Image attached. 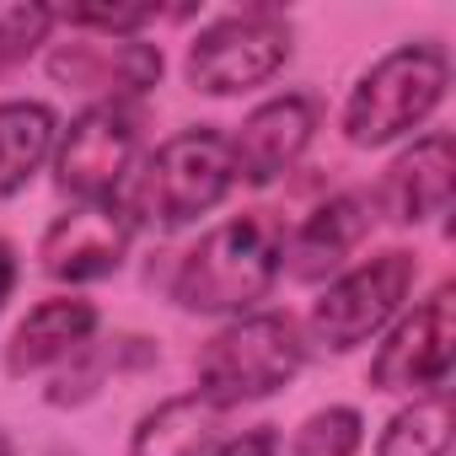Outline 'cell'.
Listing matches in <instances>:
<instances>
[{"mask_svg":"<svg viewBox=\"0 0 456 456\" xmlns=\"http://www.w3.org/2000/svg\"><path fill=\"white\" fill-rule=\"evenodd\" d=\"M280 258H285L280 225L269 215H237V220L215 225L209 237H199V248L183 253L172 274V301L204 317H225V312L248 317L274 290Z\"/></svg>","mask_w":456,"mask_h":456,"instance_id":"cell-1","label":"cell"},{"mask_svg":"<svg viewBox=\"0 0 456 456\" xmlns=\"http://www.w3.org/2000/svg\"><path fill=\"white\" fill-rule=\"evenodd\" d=\"M151 360H156V344H151V338H134V333L108 338V344H81V349L65 360V370L54 376L49 403H54V408H65V403H86V397H97V392L108 387V376L140 370V365H151Z\"/></svg>","mask_w":456,"mask_h":456,"instance_id":"cell-17","label":"cell"},{"mask_svg":"<svg viewBox=\"0 0 456 456\" xmlns=\"http://www.w3.org/2000/svg\"><path fill=\"white\" fill-rule=\"evenodd\" d=\"M129 232L134 225L124 220L118 204H76V209H65L49 225L44 242H38L44 274L65 280V285L108 280V274H118V264L129 253Z\"/></svg>","mask_w":456,"mask_h":456,"instance_id":"cell-11","label":"cell"},{"mask_svg":"<svg viewBox=\"0 0 456 456\" xmlns=\"http://www.w3.org/2000/svg\"><path fill=\"white\" fill-rule=\"evenodd\" d=\"M451 172H456V145L445 129L413 140L381 177V193H376V209H387L392 220L403 225H419L429 215H445L451 204Z\"/></svg>","mask_w":456,"mask_h":456,"instance_id":"cell-13","label":"cell"},{"mask_svg":"<svg viewBox=\"0 0 456 456\" xmlns=\"http://www.w3.org/2000/svg\"><path fill=\"white\" fill-rule=\"evenodd\" d=\"M12 285H17V258H12V248H6V242H0V306H6Z\"/></svg>","mask_w":456,"mask_h":456,"instance_id":"cell-23","label":"cell"},{"mask_svg":"<svg viewBox=\"0 0 456 456\" xmlns=\"http://www.w3.org/2000/svg\"><path fill=\"white\" fill-rule=\"evenodd\" d=\"M92 333H97V306L92 301H81V296L38 301L6 344V376H33L44 365H65L81 344H92Z\"/></svg>","mask_w":456,"mask_h":456,"instance_id":"cell-14","label":"cell"},{"mask_svg":"<svg viewBox=\"0 0 456 456\" xmlns=\"http://www.w3.org/2000/svg\"><path fill=\"white\" fill-rule=\"evenodd\" d=\"M60 22H70L76 33H97V38H140V28H151L156 22V12L151 6H65V12H54Z\"/></svg>","mask_w":456,"mask_h":456,"instance_id":"cell-21","label":"cell"},{"mask_svg":"<svg viewBox=\"0 0 456 456\" xmlns=\"http://www.w3.org/2000/svg\"><path fill=\"white\" fill-rule=\"evenodd\" d=\"M360 440H365V419L354 408H322L290 435L285 456H354Z\"/></svg>","mask_w":456,"mask_h":456,"instance_id":"cell-19","label":"cell"},{"mask_svg":"<svg viewBox=\"0 0 456 456\" xmlns=\"http://www.w3.org/2000/svg\"><path fill=\"white\" fill-rule=\"evenodd\" d=\"M237 172H232V145L220 129H183L172 140H161L140 172H129L118 209L134 225H188L199 215H209L225 193H232Z\"/></svg>","mask_w":456,"mask_h":456,"instance_id":"cell-2","label":"cell"},{"mask_svg":"<svg viewBox=\"0 0 456 456\" xmlns=\"http://www.w3.org/2000/svg\"><path fill=\"white\" fill-rule=\"evenodd\" d=\"M445 445H451V392L435 387L387 419L376 456H445Z\"/></svg>","mask_w":456,"mask_h":456,"instance_id":"cell-18","label":"cell"},{"mask_svg":"<svg viewBox=\"0 0 456 456\" xmlns=\"http://www.w3.org/2000/svg\"><path fill=\"white\" fill-rule=\"evenodd\" d=\"M445 86H451V60L435 38L397 44L354 81L344 102V140L360 151H376V145H392L397 134H413L440 108Z\"/></svg>","mask_w":456,"mask_h":456,"instance_id":"cell-3","label":"cell"},{"mask_svg":"<svg viewBox=\"0 0 456 456\" xmlns=\"http://www.w3.org/2000/svg\"><path fill=\"white\" fill-rule=\"evenodd\" d=\"M0 456H12V440H6V435H0Z\"/></svg>","mask_w":456,"mask_h":456,"instance_id":"cell-24","label":"cell"},{"mask_svg":"<svg viewBox=\"0 0 456 456\" xmlns=\"http://www.w3.org/2000/svg\"><path fill=\"white\" fill-rule=\"evenodd\" d=\"M301 365H306L301 328L280 312H248L199 349V387L193 392L225 413L237 403H258V397L280 392L285 381H296Z\"/></svg>","mask_w":456,"mask_h":456,"instance_id":"cell-4","label":"cell"},{"mask_svg":"<svg viewBox=\"0 0 456 456\" xmlns=\"http://www.w3.org/2000/svg\"><path fill=\"white\" fill-rule=\"evenodd\" d=\"M413 280H419V258L403 253V248H392V253H381V258H370V264L338 274V280L322 290V301L312 306L306 338H312L317 349H333V354L360 349L370 333H381V328L397 317V306L408 301Z\"/></svg>","mask_w":456,"mask_h":456,"instance_id":"cell-6","label":"cell"},{"mask_svg":"<svg viewBox=\"0 0 456 456\" xmlns=\"http://www.w3.org/2000/svg\"><path fill=\"white\" fill-rule=\"evenodd\" d=\"M215 429H220V408L199 392H177L134 424L129 456H204L215 445Z\"/></svg>","mask_w":456,"mask_h":456,"instance_id":"cell-15","label":"cell"},{"mask_svg":"<svg viewBox=\"0 0 456 456\" xmlns=\"http://www.w3.org/2000/svg\"><path fill=\"white\" fill-rule=\"evenodd\" d=\"M60 118L49 102H0V199H12L33 183V172L54 156Z\"/></svg>","mask_w":456,"mask_h":456,"instance_id":"cell-16","label":"cell"},{"mask_svg":"<svg viewBox=\"0 0 456 456\" xmlns=\"http://www.w3.org/2000/svg\"><path fill=\"white\" fill-rule=\"evenodd\" d=\"M54 6H12L0 17V76L17 70L38 44H49V28H54Z\"/></svg>","mask_w":456,"mask_h":456,"instance_id":"cell-20","label":"cell"},{"mask_svg":"<svg viewBox=\"0 0 456 456\" xmlns=\"http://www.w3.org/2000/svg\"><path fill=\"white\" fill-rule=\"evenodd\" d=\"M317 124H322V108L306 92H285V97L253 108L237 134H225V145H232V172L253 188L274 183L280 172H290L306 156Z\"/></svg>","mask_w":456,"mask_h":456,"instance_id":"cell-10","label":"cell"},{"mask_svg":"<svg viewBox=\"0 0 456 456\" xmlns=\"http://www.w3.org/2000/svg\"><path fill=\"white\" fill-rule=\"evenodd\" d=\"M49 76L92 97V108H129L134 97H145L161 81V49L140 38H86L81 33L49 54Z\"/></svg>","mask_w":456,"mask_h":456,"instance_id":"cell-9","label":"cell"},{"mask_svg":"<svg viewBox=\"0 0 456 456\" xmlns=\"http://www.w3.org/2000/svg\"><path fill=\"white\" fill-rule=\"evenodd\" d=\"M290 60V22L269 6L209 22L188 49V81L209 97H237L274 81Z\"/></svg>","mask_w":456,"mask_h":456,"instance_id":"cell-5","label":"cell"},{"mask_svg":"<svg viewBox=\"0 0 456 456\" xmlns=\"http://www.w3.org/2000/svg\"><path fill=\"white\" fill-rule=\"evenodd\" d=\"M134 145L140 129L129 108H86L54 145V177L76 204H118L134 172Z\"/></svg>","mask_w":456,"mask_h":456,"instance_id":"cell-7","label":"cell"},{"mask_svg":"<svg viewBox=\"0 0 456 456\" xmlns=\"http://www.w3.org/2000/svg\"><path fill=\"white\" fill-rule=\"evenodd\" d=\"M376 225V199L370 193H333L322 209H312L301 220V232L285 242L280 274L290 269L296 280H328Z\"/></svg>","mask_w":456,"mask_h":456,"instance_id":"cell-12","label":"cell"},{"mask_svg":"<svg viewBox=\"0 0 456 456\" xmlns=\"http://www.w3.org/2000/svg\"><path fill=\"white\" fill-rule=\"evenodd\" d=\"M456 360V285H440L424 306H413L370 360L376 392H435L445 387Z\"/></svg>","mask_w":456,"mask_h":456,"instance_id":"cell-8","label":"cell"},{"mask_svg":"<svg viewBox=\"0 0 456 456\" xmlns=\"http://www.w3.org/2000/svg\"><path fill=\"white\" fill-rule=\"evenodd\" d=\"M204 456H280V435L269 424H258V429H242L232 440H215Z\"/></svg>","mask_w":456,"mask_h":456,"instance_id":"cell-22","label":"cell"}]
</instances>
